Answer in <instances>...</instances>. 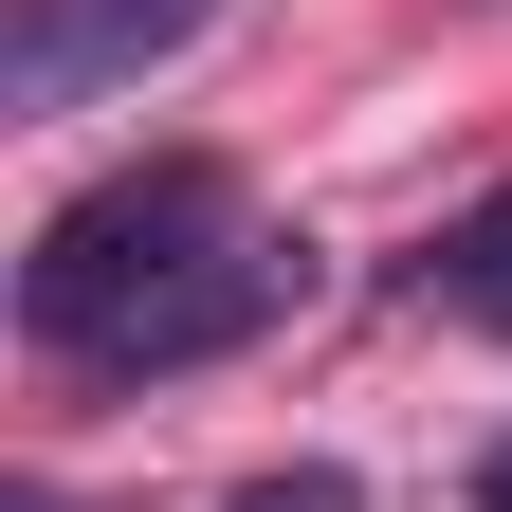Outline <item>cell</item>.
<instances>
[{
  "label": "cell",
  "instance_id": "5",
  "mask_svg": "<svg viewBox=\"0 0 512 512\" xmlns=\"http://www.w3.org/2000/svg\"><path fill=\"white\" fill-rule=\"evenodd\" d=\"M476 512H512V439H494V458H476Z\"/></svg>",
  "mask_w": 512,
  "mask_h": 512
},
{
  "label": "cell",
  "instance_id": "4",
  "mask_svg": "<svg viewBox=\"0 0 512 512\" xmlns=\"http://www.w3.org/2000/svg\"><path fill=\"white\" fill-rule=\"evenodd\" d=\"M220 512H366V494H348V476H330V458H275V476H238V494H220Z\"/></svg>",
  "mask_w": 512,
  "mask_h": 512
},
{
  "label": "cell",
  "instance_id": "2",
  "mask_svg": "<svg viewBox=\"0 0 512 512\" xmlns=\"http://www.w3.org/2000/svg\"><path fill=\"white\" fill-rule=\"evenodd\" d=\"M202 37H220V0H19L0 74H19V110H110V92L183 74Z\"/></svg>",
  "mask_w": 512,
  "mask_h": 512
},
{
  "label": "cell",
  "instance_id": "1",
  "mask_svg": "<svg viewBox=\"0 0 512 512\" xmlns=\"http://www.w3.org/2000/svg\"><path fill=\"white\" fill-rule=\"evenodd\" d=\"M238 238H256V220H238L220 165H128V183H92V202L37 220V256H19V330H37L55 366H110L165 293H202Z\"/></svg>",
  "mask_w": 512,
  "mask_h": 512
},
{
  "label": "cell",
  "instance_id": "3",
  "mask_svg": "<svg viewBox=\"0 0 512 512\" xmlns=\"http://www.w3.org/2000/svg\"><path fill=\"white\" fill-rule=\"evenodd\" d=\"M421 293H439V311H512V202H476L458 238H439V256H421Z\"/></svg>",
  "mask_w": 512,
  "mask_h": 512
},
{
  "label": "cell",
  "instance_id": "6",
  "mask_svg": "<svg viewBox=\"0 0 512 512\" xmlns=\"http://www.w3.org/2000/svg\"><path fill=\"white\" fill-rule=\"evenodd\" d=\"M494 330H512V311H494Z\"/></svg>",
  "mask_w": 512,
  "mask_h": 512
}]
</instances>
